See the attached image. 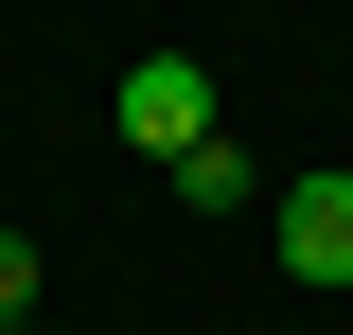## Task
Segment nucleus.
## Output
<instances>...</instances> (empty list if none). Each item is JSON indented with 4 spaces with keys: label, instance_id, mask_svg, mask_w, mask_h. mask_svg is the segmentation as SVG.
I'll return each mask as SVG.
<instances>
[{
    "label": "nucleus",
    "instance_id": "obj_4",
    "mask_svg": "<svg viewBox=\"0 0 353 335\" xmlns=\"http://www.w3.org/2000/svg\"><path fill=\"white\" fill-rule=\"evenodd\" d=\"M0 318H36V247H18V230H0Z\"/></svg>",
    "mask_w": 353,
    "mask_h": 335
},
{
    "label": "nucleus",
    "instance_id": "obj_1",
    "mask_svg": "<svg viewBox=\"0 0 353 335\" xmlns=\"http://www.w3.org/2000/svg\"><path fill=\"white\" fill-rule=\"evenodd\" d=\"M124 141H141V159L212 141V71H194V53H141V71H124Z\"/></svg>",
    "mask_w": 353,
    "mask_h": 335
},
{
    "label": "nucleus",
    "instance_id": "obj_3",
    "mask_svg": "<svg viewBox=\"0 0 353 335\" xmlns=\"http://www.w3.org/2000/svg\"><path fill=\"white\" fill-rule=\"evenodd\" d=\"M159 176H176V194H194V212H248V159H230V141H176Z\"/></svg>",
    "mask_w": 353,
    "mask_h": 335
},
{
    "label": "nucleus",
    "instance_id": "obj_5",
    "mask_svg": "<svg viewBox=\"0 0 353 335\" xmlns=\"http://www.w3.org/2000/svg\"><path fill=\"white\" fill-rule=\"evenodd\" d=\"M0 335H36V318H0Z\"/></svg>",
    "mask_w": 353,
    "mask_h": 335
},
{
    "label": "nucleus",
    "instance_id": "obj_2",
    "mask_svg": "<svg viewBox=\"0 0 353 335\" xmlns=\"http://www.w3.org/2000/svg\"><path fill=\"white\" fill-rule=\"evenodd\" d=\"M265 230H283V265H301V283H353V176H336V159L283 176V212H265Z\"/></svg>",
    "mask_w": 353,
    "mask_h": 335
}]
</instances>
